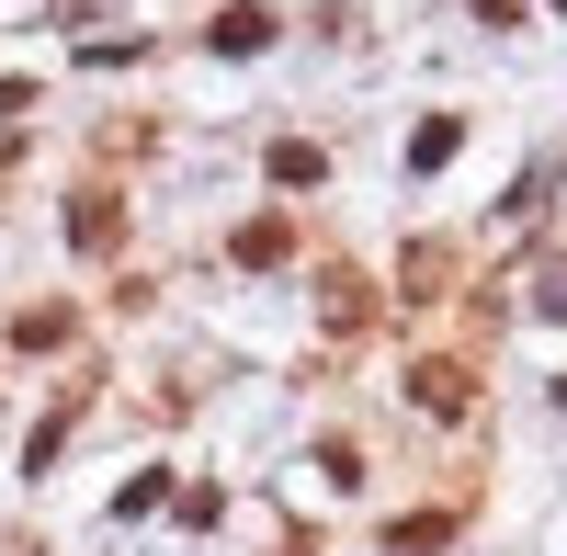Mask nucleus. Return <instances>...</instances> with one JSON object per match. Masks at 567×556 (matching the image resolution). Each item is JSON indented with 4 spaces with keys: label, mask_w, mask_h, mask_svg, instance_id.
I'll use <instances>...</instances> for the list:
<instances>
[{
    "label": "nucleus",
    "mask_w": 567,
    "mask_h": 556,
    "mask_svg": "<svg viewBox=\"0 0 567 556\" xmlns=\"http://www.w3.org/2000/svg\"><path fill=\"white\" fill-rule=\"evenodd\" d=\"M556 398H567V387H556Z\"/></svg>",
    "instance_id": "1"
}]
</instances>
